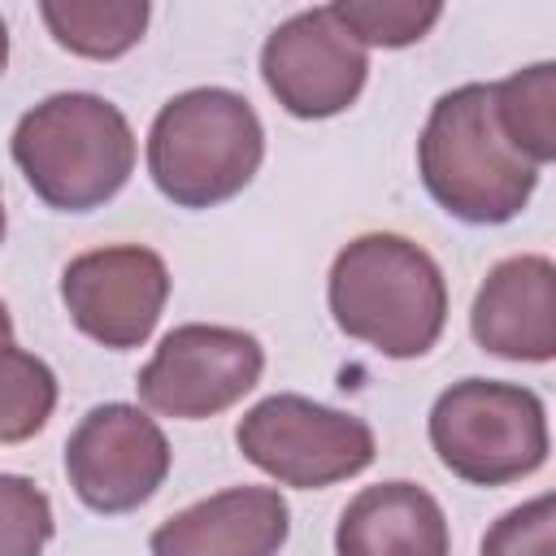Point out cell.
I'll list each match as a JSON object with an SVG mask.
<instances>
[{"label": "cell", "mask_w": 556, "mask_h": 556, "mask_svg": "<svg viewBox=\"0 0 556 556\" xmlns=\"http://www.w3.org/2000/svg\"><path fill=\"white\" fill-rule=\"evenodd\" d=\"M339 556H452L443 504L417 482H378L348 500L334 526Z\"/></svg>", "instance_id": "obj_13"}, {"label": "cell", "mask_w": 556, "mask_h": 556, "mask_svg": "<svg viewBox=\"0 0 556 556\" xmlns=\"http://www.w3.org/2000/svg\"><path fill=\"white\" fill-rule=\"evenodd\" d=\"M4 230H9V217H4V200H0V243H4Z\"/></svg>", "instance_id": "obj_22"}, {"label": "cell", "mask_w": 556, "mask_h": 556, "mask_svg": "<svg viewBox=\"0 0 556 556\" xmlns=\"http://www.w3.org/2000/svg\"><path fill=\"white\" fill-rule=\"evenodd\" d=\"M56 408V374L43 356L0 343V443L35 439Z\"/></svg>", "instance_id": "obj_16"}, {"label": "cell", "mask_w": 556, "mask_h": 556, "mask_svg": "<svg viewBox=\"0 0 556 556\" xmlns=\"http://www.w3.org/2000/svg\"><path fill=\"white\" fill-rule=\"evenodd\" d=\"M0 343H13V317L4 304H0Z\"/></svg>", "instance_id": "obj_20"}, {"label": "cell", "mask_w": 556, "mask_h": 556, "mask_svg": "<svg viewBox=\"0 0 556 556\" xmlns=\"http://www.w3.org/2000/svg\"><path fill=\"white\" fill-rule=\"evenodd\" d=\"M148 4L143 0H43L39 17L52 30V39L87 61H113L130 52L148 30Z\"/></svg>", "instance_id": "obj_14"}, {"label": "cell", "mask_w": 556, "mask_h": 556, "mask_svg": "<svg viewBox=\"0 0 556 556\" xmlns=\"http://www.w3.org/2000/svg\"><path fill=\"white\" fill-rule=\"evenodd\" d=\"M9 152L30 191L56 213H91L135 174V130L96 91H56L26 109Z\"/></svg>", "instance_id": "obj_3"}, {"label": "cell", "mask_w": 556, "mask_h": 556, "mask_svg": "<svg viewBox=\"0 0 556 556\" xmlns=\"http://www.w3.org/2000/svg\"><path fill=\"white\" fill-rule=\"evenodd\" d=\"M339 22L356 35L361 48H408L430 35V26L443 17V4H417V0H339Z\"/></svg>", "instance_id": "obj_17"}, {"label": "cell", "mask_w": 556, "mask_h": 556, "mask_svg": "<svg viewBox=\"0 0 556 556\" xmlns=\"http://www.w3.org/2000/svg\"><path fill=\"white\" fill-rule=\"evenodd\" d=\"M261 78L291 117L321 122L356 104L369 78V52L339 22L334 4H317L269 30Z\"/></svg>", "instance_id": "obj_8"}, {"label": "cell", "mask_w": 556, "mask_h": 556, "mask_svg": "<svg viewBox=\"0 0 556 556\" xmlns=\"http://www.w3.org/2000/svg\"><path fill=\"white\" fill-rule=\"evenodd\" d=\"M235 443L248 465L295 491H321L356 478L374 465L378 452L365 417L295 391H278L252 404L235 426Z\"/></svg>", "instance_id": "obj_6"}, {"label": "cell", "mask_w": 556, "mask_h": 556, "mask_svg": "<svg viewBox=\"0 0 556 556\" xmlns=\"http://www.w3.org/2000/svg\"><path fill=\"white\" fill-rule=\"evenodd\" d=\"M469 330L491 356L547 365L556 356V265L543 252L491 265L473 295Z\"/></svg>", "instance_id": "obj_11"}, {"label": "cell", "mask_w": 556, "mask_h": 556, "mask_svg": "<svg viewBox=\"0 0 556 556\" xmlns=\"http://www.w3.org/2000/svg\"><path fill=\"white\" fill-rule=\"evenodd\" d=\"M169 439L139 404H96L65 443L74 495L104 517L148 504L169 473Z\"/></svg>", "instance_id": "obj_9"}, {"label": "cell", "mask_w": 556, "mask_h": 556, "mask_svg": "<svg viewBox=\"0 0 556 556\" xmlns=\"http://www.w3.org/2000/svg\"><path fill=\"white\" fill-rule=\"evenodd\" d=\"M291 534V508L278 486H226L148 539L152 556H278Z\"/></svg>", "instance_id": "obj_12"}, {"label": "cell", "mask_w": 556, "mask_h": 556, "mask_svg": "<svg viewBox=\"0 0 556 556\" xmlns=\"http://www.w3.org/2000/svg\"><path fill=\"white\" fill-rule=\"evenodd\" d=\"M52 530L56 521L43 486L0 469V556H43Z\"/></svg>", "instance_id": "obj_18"}, {"label": "cell", "mask_w": 556, "mask_h": 556, "mask_svg": "<svg viewBox=\"0 0 556 556\" xmlns=\"http://www.w3.org/2000/svg\"><path fill=\"white\" fill-rule=\"evenodd\" d=\"M265 369V348L239 326H174L139 369V400L178 421H204L239 404Z\"/></svg>", "instance_id": "obj_7"}, {"label": "cell", "mask_w": 556, "mask_h": 556, "mask_svg": "<svg viewBox=\"0 0 556 556\" xmlns=\"http://www.w3.org/2000/svg\"><path fill=\"white\" fill-rule=\"evenodd\" d=\"M326 300L334 326L391 361L426 356L447 326V278L439 261L391 230L356 235L339 248Z\"/></svg>", "instance_id": "obj_2"}, {"label": "cell", "mask_w": 556, "mask_h": 556, "mask_svg": "<svg viewBox=\"0 0 556 556\" xmlns=\"http://www.w3.org/2000/svg\"><path fill=\"white\" fill-rule=\"evenodd\" d=\"M491 87H495L500 126L521 148V156H530L539 169L552 165L556 156V65L539 61Z\"/></svg>", "instance_id": "obj_15"}, {"label": "cell", "mask_w": 556, "mask_h": 556, "mask_svg": "<svg viewBox=\"0 0 556 556\" xmlns=\"http://www.w3.org/2000/svg\"><path fill=\"white\" fill-rule=\"evenodd\" d=\"M417 174L443 213L469 226H500L530 204L543 169L500 126L495 87L465 83L430 104L417 139Z\"/></svg>", "instance_id": "obj_1"}, {"label": "cell", "mask_w": 556, "mask_h": 556, "mask_svg": "<svg viewBox=\"0 0 556 556\" xmlns=\"http://www.w3.org/2000/svg\"><path fill=\"white\" fill-rule=\"evenodd\" d=\"M478 556H556V500L534 495L508 508L486 530Z\"/></svg>", "instance_id": "obj_19"}, {"label": "cell", "mask_w": 556, "mask_h": 556, "mask_svg": "<svg viewBox=\"0 0 556 556\" xmlns=\"http://www.w3.org/2000/svg\"><path fill=\"white\" fill-rule=\"evenodd\" d=\"M430 447L469 486H508L543 469L552 434L543 400L521 382L460 378L430 404Z\"/></svg>", "instance_id": "obj_5"}, {"label": "cell", "mask_w": 556, "mask_h": 556, "mask_svg": "<svg viewBox=\"0 0 556 556\" xmlns=\"http://www.w3.org/2000/svg\"><path fill=\"white\" fill-rule=\"evenodd\" d=\"M70 321L100 348H143L169 300V269L143 243H109L74 256L61 274Z\"/></svg>", "instance_id": "obj_10"}, {"label": "cell", "mask_w": 556, "mask_h": 556, "mask_svg": "<svg viewBox=\"0 0 556 556\" xmlns=\"http://www.w3.org/2000/svg\"><path fill=\"white\" fill-rule=\"evenodd\" d=\"M265 161V126L248 96L191 87L161 104L148 130V174L178 208L235 200Z\"/></svg>", "instance_id": "obj_4"}, {"label": "cell", "mask_w": 556, "mask_h": 556, "mask_svg": "<svg viewBox=\"0 0 556 556\" xmlns=\"http://www.w3.org/2000/svg\"><path fill=\"white\" fill-rule=\"evenodd\" d=\"M4 65H9V26L0 17V74H4Z\"/></svg>", "instance_id": "obj_21"}]
</instances>
